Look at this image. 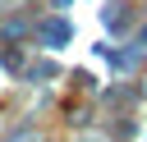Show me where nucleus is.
Returning <instances> with one entry per match:
<instances>
[{
    "label": "nucleus",
    "mask_w": 147,
    "mask_h": 142,
    "mask_svg": "<svg viewBox=\"0 0 147 142\" xmlns=\"http://www.w3.org/2000/svg\"><path fill=\"white\" fill-rule=\"evenodd\" d=\"M37 32H41V41H51V46H60V41H69V27H64L60 18H46V23L37 27Z\"/></svg>",
    "instance_id": "nucleus-1"
},
{
    "label": "nucleus",
    "mask_w": 147,
    "mask_h": 142,
    "mask_svg": "<svg viewBox=\"0 0 147 142\" xmlns=\"http://www.w3.org/2000/svg\"><path fill=\"white\" fill-rule=\"evenodd\" d=\"M106 23H110V27H115V32H119V27H124V23H129V14H124V5H115V14H106Z\"/></svg>",
    "instance_id": "nucleus-2"
}]
</instances>
